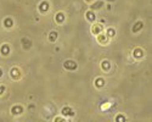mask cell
<instances>
[{
    "label": "cell",
    "mask_w": 152,
    "mask_h": 122,
    "mask_svg": "<svg viewBox=\"0 0 152 122\" xmlns=\"http://www.w3.org/2000/svg\"><path fill=\"white\" fill-rule=\"evenodd\" d=\"M1 53H3V55H7V46L5 45V49H4V46L1 48Z\"/></svg>",
    "instance_id": "4"
},
{
    "label": "cell",
    "mask_w": 152,
    "mask_h": 122,
    "mask_svg": "<svg viewBox=\"0 0 152 122\" xmlns=\"http://www.w3.org/2000/svg\"><path fill=\"white\" fill-rule=\"evenodd\" d=\"M96 85H97V87H100V85H101V87H102V85H104V79H97L96 81Z\"/></svg>",
    "instance_id": "3"
},
{
    "label": "cell",
    "mask_w": 152,
    "mask_h": 122,
    "mask_svg": "<svg viewBox=\"0 0 152 122\" xmlns=\"http://www.w3.org/2000/svg\"><path fill=\"white\" fill-rule=\"evenodd\" d=\"M0 76H1V70H0Z\"/></svg>",
    "instance_id": "9"
},
{
    "label": "cell",
    "mask_w": 152,
    "mask_h": 122,
    "mask_svg": "<svg viewBox=\"0 0 152 122\" xmlns=\"http://www.w3.org/2000/svg\"><path fill=\"white\" fill-rule=\"evenodd\" d=\"M100 5H102V3H101V1H97V3L93 6V9H97V7H100Z\"/></svg>",
    "instance_id": "7"
},
{
    "label": "cell",
    "mask_w": 152,
    "mask_h": 122,
    "mask_svg": "<svg viewBox=\"0 0 152 122\" xmlns=\"http://www.w3.org/2000/svg\"><path fill=\"white\" fill-rule=\"evenodd\" d=\"M62 114H65V115H69V114H73V112H72V109L66 107V109H63V110H62Z\"/></svg>",
    "instance_id": "2"
},
{
    "label": "cell",
    "mask_w": 152,
    "mask_h": 122,
    "mask_svg": "<svg viewBox=\"0 0 152 122\" xmlns=\"http://www.w3.org/2000/svg\"><path fill=\"white\" fill-rule=\"evenodd\" d=\"M134 56L135 57H142L144 56V51L141 50V49H136V50L134 51Z\"/></svg>",
    "instance_id": "1"
},
{
    "label": "cell",
    "mask_w": 152,
    "mask_h": 122,
    "mask_svg": "<svg viewBox=\"0 0 152 122\" xmlns=\"http://www.w3.org/2000/svg\"><path fill=\"white\" fill-rule=\"evenodd\" d=\"M107 33H108V37H113V35H115V31H113V29H108Z\"/></svg>",
    "instance_id": "6"
},
{
    "label": "cell",
    "mask_w": 152,
    "mask_h": 122,
    "mask_svg": "<svg viewBox=\"0 0 152 122\" xmlns=\"http://www.w3.org/2000/svg\"><path fill=\"white\" fill-rule=\"evenodd\" d=\"M56 34H57L56 32H53V33H51V35H50V40H54V39L56 38Z\"/></svg>",
    "instance_id": "5"
},
{
    "label": "cell",
    "mask_w": 152,
    "mask_h": 122,
    "mask_svg": "<svg viewBox=\"0 0 152 122\" xmlns=\"http://www.w3.org/2000/svg\"><path fill=\"white\" fill-rule=\"evenodd\" d=\"M4 90H5V88H4V87H0V95L3 94V92H4Z\"/></svg>",
    "instance_id": "8"
}]
</instances>
